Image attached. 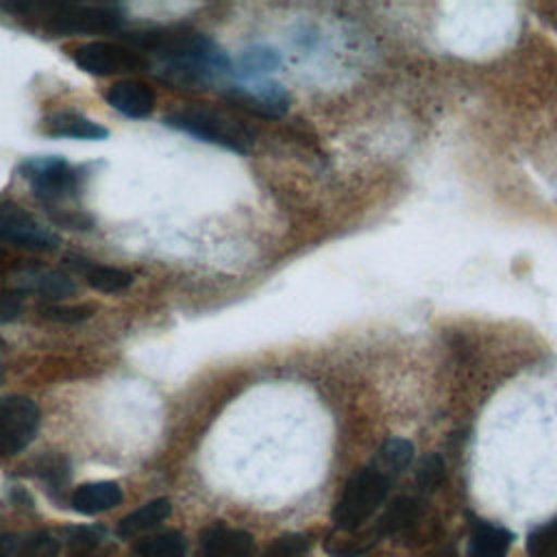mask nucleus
<instances>
[{"label": "nucleus", "instance_id": "obj_1", "mask_svg": "<svg viewBox=\"0 0 557 557\" xmlns=\"http://www.w3.org/2000/svg\"><path fill=\"white\" fill-rule=\"evenodd\" d=\"M131 48L152 54L154 76L178 89H200L231 70L226 52L207 35L187 28H152L126 35Z\"/></svg>", "mask_w": 557, "mask_h": 557}, {"label": "nucleus", "instance_id": "obj_2", "mask_svg": "<svg viewBox=\"0 0 557 557\" xmlns=\"http://www.w3.org/2000/svg\"><path fill=\"white\" fill-rule=\"evenodd\" d=\"M4 13L33 17L54 35L81 33H115L124 24V11L113 2H2Z\"/></svg>", "mask_w": 557, "mask_h": 557}, {"label": "nucleus", "instance_id": "obj_3", "mask_svg": "<svg viewBox=\"0 0 557 557\" xmlns=\"http://www.w3.org/2000/svg\"><path fill=\"white\" fill-rule=\"evenodd\" d=\"M163 124L237 154H248L255 148V131L248 124H244L239 117L220 109H211V107L178 109L168 113L163 117Z\"/></svg>", "mask_w": 557, "mask_h": 557}, {"label": "nucleus", "instance_id": "obj_4", "mask_svg": "<svg viewBox=\"0 0 557 557\" xmlns=\"http://www.w3.org/2000/svg\"><path fill=\"white\" fill-rule=\"evenodd\" d=\"M392 483L394 481H389L385 474H381L372 466L357 470L346 481L337 503L333 505L331 518L335 529L339 531L361 529L385 503Z\"/></svg>", "mask_w": 557, "mask_h": 557}, {"label": "nucleus", "instance_id": "obj_5", "mask_svg": "<svg viewBox=\"0 0 557 557\" xmlns=\"http://www.w3.org/2000/svg\"><path fill=\"white\" fill-rule=\"evenodd\" d=\"M20 174L30 185L33 196L50 209L74 198L83 183V172L57 154H37L24 159L20 163Z\"/></svg>", "mask_w": 557, "mask_h": 557}, {"label": "nucleus", "instance_id": "obj_6", "mask_svg": "<svg viewBox=\"0 0 557 557\" xmlns=\"http://www.w3.org/2000/svg\"><path fill=\"white\" fill-rule=\"evenodd\" d=\"M70 54L72 61L91 76H115L150 70L146 54L117 41H89L74 48Z\"/></svg>", "mask_w": 557, "mask_h": 557}, {"label": "nucleus", "instance_id": "obj_7", "mask_svg": "<svg viewBox=\"0 0 557 557\" xmlns=\"http://www.w3.org/2000/svg\"><path fill=\"white\" fill-rule=\"evenodd\" d=\"M39 407L33 398L11 394L0 398V457L22 453L37 435Z\"/></svg>", "mask_w": 557, "mask_h": 557}, {"label": "nucleus", "instance_id": "obj_8", "mask_svg": "<svg viewBox=\"0 0 557 557\" xmlns=\"http://www.w3.org/2000/svg\"><path fill=\"white\" fill-rule=\"evenodd\" d=\"M222 98L233 109L261 120H278L289 111V104H292V96L287 87H283L276 81L233 85L222 91Z\"/></svg>", "mask_w": 557, "mask_h": 557}, {"label": "nucleus", "instance_id": "obj_9", "mask_svg": "<svg viewBox=\"0 0 557 557\" xmlns=\"http://www.w3.org/2000/svg\"><path fill=\"white\" fill-rule=\"evenodd\" d=\"M0 242L35 252H48L59 246V237L17 205L0 207Z\"/></svg>", "mask_w": 557, "mask_h": 557}, {"label": "nucleus", "instance_id": "obj_10", "mask_svg": "<svg viewBox=\"0 0 557 557\" xmlns=\"http://www.w3.org/2000/svg\"><path fill=\"white\" fill-rule=\"evenodd\" d=\"M11 285L17 292H30L46 300H63L76 292V283L67 272L50 268H22L11 272Z\"/></svg>", "mask_w": 557, "mask_h": 557}, {"label": "nucleus", "instance_id": "obj_11", "mask_svg": "<svg viewBox=\"0 0 557 557\" xmlns=\"http://www.w3.org/2000/svg\"><path fill=\"white\" fill-rule=\"evenodd\" d=\"M255 537L244 529L215 522L198 537L196 557H252Z\"/></svg>", "mask_w": 557, "mask_h": 557}, {"label": "nucleus", "instance_id": "obj_12", "mask_svg": "<svg viewBox=\"0 0 557 557\" xmlns=\"http://www.w3.org/2000/svg\"><path fill=\"white\" fill-rule=\"evenodd\" d=\"M104 100L111 109H115L117 113L133 117V120H144V117L152 115L154 104H157V96H154L152 87L148 83H141L135 78H124V81H115L113 85H109L104 91Z\"/></svg>", "mask_w": 557, "mask_h": 557}, {"label": "nucleus", "instance_id": "obj_13", "mask_svg": "<svg viewBox=\"0 0 557 557\" xmlns=\"http://www.w3.org/2000/svg\"><path fill=\"white\" fill-rule=\"evenodd\" d=\"M41 133L57 139L67 137V139H89V141H102L109 137V131L102 124L70 109L46 115L41 120Z\"/></svg>", "mask_w": 557, "mask_h": 557}, {"label": "nucleus", "instance_id": "obj_14", "mask_svg": "<svg viewBox=\"0 0 557 557\" xmlns=\"http://www.w3.org/2000/svg\"><path fill=\"white\" fill-rule=\"evenodd\" d=\"M124 498V492L120 487V483L115 481H91V483H83L78 485L72 496H70V505L74 511L83 513V516H96L102 511H109L113 507H117Z\"/></svg>", "mask_w": 557, "mask_h": 557}, {"label": "nucleus", "instance_id": "obj_15", "mask_svg": "<svg viewBox=\"0 0 557 557\" xmlns=\"http://www.w3.org/2000/svg\"><path fill=\"white\" fill-rule=\"evenodd\" d=\"M513 544V533L487 520H474L470 527V557H507Z\"/></svg>", "mask_w": 557, "mask_h": 557}, {"label": "nucleus", "instance_id": "obj_16", "mask_svg": "<svg viewBox=\"0 0 557 557\" xmlns=\"http://www.w3.org/2000/svg\"><path fill=\"white\" fill-rule=\"evenodd\" d=\"M420 511H422V505L418 498L398 496L383 509V513L370 524V529L376 533L379 540H385L416 524L420 518Z\"/></svg>", "mask_w": 557, "mask_h": 557}, {"label": "nucleus", "instance_id": "obj_17", "mask_svg": "<svg viewBox=\"0 0 557 557\" xmlns=\"http://www.w3.org/2000/svg\"><path fill=\"white\" fill-rule=\"evenodd\" d=\"M59 542L44 533H15V535H2L0 540V557H57Z\"/></svg>", "mask_w": 557, "mask_h": 557}, {"label": "nucleus", "instance_id": "obj_18", "mask_svg": "<svg viewBox=\"0 0 557 557\" xmlns=\"http://www.w3.org/2000/svg\"><path fill=\"white\" fill-rule=\"evenodd\" d=\"M170 513H172V503L168 498H154L150 503H144L139 509L131 511L128 516H124L117 522V535L124 540L137 537L141 533L154 529L163 520H168Z\"/></svg>", "mask_w": 557, "mask_h": 557}, {"label": "nucleus", "instance_id": "obj_19", "mask_svg": "<svg viewBox=\"0 0 557 557\" xmlns=\"http://www.w3.org/2000/svg\"><path fill=\"white\" fill-rule=\"evenodd\" d=\"M381 540L376 533L368 529H357V531H339L335 529L326 540H324V550L331 557H361L370 553Z\"/></svg>", "mask_w": 557, "mask_h": 557}, {"label": "nucleus", "instance_id": "obj_20", "mask_svg": "<svg viewBox=\"0 0 557 557\" xmlns=\"http://www.w3.org/2000/svg\"><path fill=\"white\" fill-rule=\"evenodd\" d=\"M411 461H413L411 442L403 437H389L379 446L370 466L376 468L381 474H385L389 481H394L409 468Z\"/></svg>", "mask_w": 557, "mask_h": 557}, {"label": "nucleus", "instance_id": "obj_21", "mask_svg": "<svg viewBox=\"0 0 557 557\" xmlns=\"http://www.w3.org/2000/svg\"><path fill=\"white\" fill-rule=\"evenodd\" d=\"M187 544L181 531L165 529L141 537L126 557H185Z\"/></svg>", "mask_w": 557, "mask_h": 557}, {"label": "nucleus", "instance_id": "obj_22", "mask_svg": "<svg viewBox=\"0 0 557 557\" xmlns=\"http://www.w3.org/2000/svg\"><path fill=\"white\" fill-rule=\"evenodd\" d=\"M74 265L83 270L87 285L98 292L115 294L133 285V274L126 270H120L113 265H98V263H78V259Z\"/></svg>", "mask_w": 557, "mask_h": 557}, {"label": "nucleus", "instance_id": "obj_23", "mask_svg": "<svg viewBox=\"0 0 557 557\" xmlns=\"http://www.w3.org/2000/svg\"><path fill=\"white\" fill-rule=\"evenodd\" d=\"M281 63V57L274 48L268 46H252L248 50H244L239 54V59L235 61V74L239 78H255L261 74H268L272 70H276Z\"/></svg>", "mask_w": 557, "mask_h": 557}, {"label": "nucleus", "instance_id": "obj_24", "mask_svg": "<svg viewBox=\"0 0 557 557\" xmlns=\"http://www.w3.org/2000/svg\"><path fill=\"white\" fill-rule=\"evenodd\" d=\"M35 476L48 485L50 496L63 494L65 485L70 483V463L63 455H46L35 461Z\"/></svg>", "mask_w": 557, "mask_h": 557}, {"label": "nucleus", "instance_id": "obj_25", "mask_svg": "<svg viewBox=\"0 0 557 557\" xmlns=\"http://www.w3.org/2000/svg\"><path fill=\"white\" fill-rule=\"evenodd\" d=\"M104 540L100 527H70L63 533V542L72 557H91Z\"/></svg>", "mask_w": 557, "mask_h": 557}, {"label": "nucleus", "instance_id": "obj_26", "mask_svg": "<svg viewBox=\"0 0 557 557\" xmlns=\"http://www.w3.org/2000/svg\"><path fill=\"white\" fill-rule=\"evenodd\" d=\"M527 553L531 557H555L557 555V516L542 527H535L527 535Z\"/></svg>", "mask_w": 557, "mask_h": 557}, {"label": "nucleus", "instance_id": "obj_27", "mask_svg": "<svg viewBox=\"0 0 557 557\" xmlns=\"http://www.w3.org/2000/svg\"><path fill=\"white\" fill-rule=\"evenodd\" d=\"M37 311L46 320L65 324H76L94 315V309L89 305H41Z\"/></svg>", "mask_w": 557, "mask_h": 557}, {"label": "nucleus", "instance_id": "obj_28", "mask_svg": "<svg viewBox=\"0 0 557 557\" xmlns=\"http://www.w3.org/2000/svg\"><path fill=\"white\" fill-rule=\"evenodd\" d=\"M444 461L440 455H429L422 459L418 472H416V483L420 492H433L437 485L444 481Z\"/></svg>", "mask_w": 557, "mask_h": 557}, {"label": "nucleus", "instance_id": "obj_29", "mask_svg": "<svg viewBox=\"0 0 557 557\" xmlns=\"http://www.w3.org/2000/svg\"><path fill=\"white\" fill-rule=\"evenodd\" d=\"M309 550V540L298 533L281 535L268 548V557H300Z\"/></svg>", "mask_w": 557, "mask_h": 557}, {"label": "nucleus", "instance_id": "obj_30", "mask_svg": "<svg viewBox=\"0 0 557 557\" xmlns=\"http://www.w3.org/2000/svg\"><path fill=\"white\" fill-rule=\"evenodd\" d=\"M52 220L61 226H67V228H91L94 220L83 213V211H67V209H57V213H50Z\"/></svg>", "mask_w": 557, "mask_h": 557}, {"label": "nucleus", "instance_id": "obj_31", "mask_svg": "<svg viewBox=\"0 0 557 557\" xmlns=\"http://www.w3.org/2000/svg\"><path fill=\"white\" fill-rule=\"evenodd\" d=\"M22 313V300L15 292H0V324L13 322Z\"/></svg>", "mask_w": 557, "mask_h": 557}, {"label": "nucleus", "instance_id": "obj_32", "mask_svg": "<svg viewBox=\"0 0 557 557\" xmlns=\"http://www.w3.org/2000/svg\"><path fill=\"white\" fill-rule=\"evenodd\" d=\"M2 374H4V368H2V361H0V383H2Z\"/></svg>", "mask_w": 557, "mask_h": 557}, {"label": "nucleus", "instance_id": "obj_33", "mask_svg": "<svg viewBox=\"0 0 557 557\" xmlns=\"http://www.w3.org/2000/svg\"><path fill=\"white\" fill-rule=\"evenodd\" d=\"M0 540H2V533H0Z\"/></svg>", "mask_w": 557, "mask_h": 557}]
</instances>
